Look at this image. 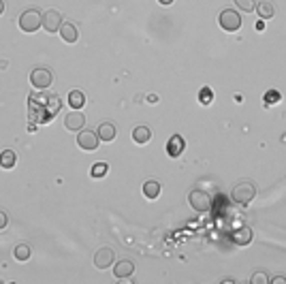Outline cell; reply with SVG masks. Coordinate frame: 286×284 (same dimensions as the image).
Instances as JSON below:
<instances>
[{
  "label": "cell",
  "mask_w": 286,
  "mask_h": 284,
  "mask_svg": "<svg viewBox=\"0 0 286 284\" xmlns=\"http://www.w3.org/2000/svg\"><path fill=\"white\" fill-rule=\"evenodd\" d=\"M107 171H109V164L107 162H96V164H92L90 176L92 178H102V176H107Z\"/></svg>",
  "instance_id": "44dd1931"
},
{
  "label": "cell",
  "mask_w": 286,
  "mask_h": 284,
  "mask_svg": "<svg viewBox=\"0 0 286 284\" xmlns=\"http://www.w3.org/2000/svg\"><path fill=\"white\" fill-rule=\"evenodd\" d=\"M116 261V254H114V250L111 248H98L96 250V254H94V267L96 270H107V267H111Z\"/></svg>",
  "instance_id": "ba28073f"
},
{
  "label": "cell",
  "mask_w": 286,
  "mask_h": 284,
  "mask_svg": "<svg viewBox=\"0 0 286 284\" xmlns=\"http://www.w3.org/2000/svg\"><path fill=\"white\" fill-rule=\"evenodd\" d=\"M218 22H220V28L224 30V32H237V30L242 28V15L237 11H233V9L222 11Z\"/></svg>",
  "instance_id": "3957f363"
},
{
  "label": "cell",
  "mask_w": 286,
  "mask_h": 284,
  "mask_svg": "<svg viewBox=\"0 0 286 284\" xmlns=\"http://www.w3.org/2000/svg\"><path fill=\"white\" fill-rule=\"evenodd\" d=\"M252 284H267L269 282V276L265 272H254L252 274V278H250Z\"/></svg>",
  "instance_id": "cb8c5ba5"
},
{
  "label": "cell",
  "mask_w": 286,
  "mask_h": 284,
  "mask_svg": "<svg viewBox=\"0 0 286 284\" xmlns=\"http://www.w3.org/2000/svg\"><path fill=\"white\" fill-rule=\"evenodd\" d=\"M160 190H162V186H160V182H156V180L143 182V194H146V199H150V201L158 199V196H160Z\"/></svg>",
  "instance_id": "9a60e30c"
},
{
  "label": "cell",
  "mask_w": 286,
  "mask_h": 284,
  "mask_svg": "<svg viewBox=\"0 0 286 284\" xmlns=\"http://www.w3.org/2000/svg\"><path fill=\"white\" fill-rule=\"evenodd\" d=\"M60 24H62V15L60 11H56V9H50V11H45L43 13V18H41V26L47 30V32H58L60 30Z\"/></svg>",
  "instance_id": "52a82bcc"
},
{
  "label": "cell",
  "mask_w": 286,
  "mask_h": 284,
  "mask_svg": "<svg viewBox=\"0 0 286 284\" xmlns=\"http://www.w3.org/2000/svg\"><path fill=\"white\" fill-rule=\"evenodd\" d=\"M41 18L43 15L38 13L36 9H28V11H24L20 15V30L22 32H36L38 28H41Z\"/></svg>",
  "instance_id": "7a4b0ae2"
},
{
  "label": "cell",
  "mask_w": 286,
  "mask_h": 284,
  "mask_svg": "<svg viewBox=\"0 0 286 284\" xmlns=\"http://www.w3.org/2000/svg\"><path fill=\"white\" fill-rule=\"evenodd\" d=\"M58 32H60V36H62V41H64V43H75L79 38V30H77V26L73 22H62Z\"/></svg>",
  "instance_id": "8fae6325"
},
{
  "label": "cell",
  "mask_w": 286,
  "mask_h": 284,
  "mask_svg": "<svg viewBox=\"0 0 286 284\" xmlns=\"http://www.w3.org/2000/svg\"><path fill=\"white\" fill-rule=\"evenodd\" d=\"M68 105L70 109H82L86 105V96L82 90H70L68 92Z\"/></svg>",
  "instance_id": "ac0fdd59"
},
{
  "label": "cell",
  "mask_w": 286,
  "mask_h": 284,
  "mask_svg": "<svg viewBox=\"0 0 286 284\" xmlns=\"http://www.w3.org/2000/svg\"><path fill=\"white\" fill-rule=\"evenodd\" d=\"M231 240L237 244V246H248V244L252 242V231H250V226H240V228H235V231L231 233Z\"/></svg>",
  "instance_id": "5bb4252c"
},
{
  "label": "cell",
  "mask_w": 286,
  "mask_h": 284,
  "mask_svg": "<svg viewBox=\"0 0 286 284\" xmlns=\"http://www.w3.org/2000/svg\"><path fill=\"white\" fill-rule=\"evenodd\" d=\"M272 284H286V276H274V278H269Z\"/></svg>",
  "instance_id": "4316f807"
},
{
  "label": "cell",
  "mask_w": 286,
  "mask_h": 284,
  "mask_svg": "<svg viewBox=\"0 0 286 284\" xmlns=\"http://www.w3.org/2000/svg\"><path fill=\"white\" fill-rule=\"evenodd\" d=\"M235 2V6L240 11H246V13H252L254 9H256V2H254V0H233Z\"/></svg>",
  "instance_id": "7402d4cb"
},
{
  "label": "cell",
  "mask_w": 286,
  "mask_h": 284,
  "mask_svg": "<svg viewBox=\"0 0 286 284\" xmlns=\"http://www.w3.org/2000/svg\"><path fill=\"white\" fill-rule=\"evenodd\" d=\"M256 30H258V32H263V30H265V20H258L256 22Z\"/></svg>",
  "instance_id": "f1b7e54d"
},
{
  "label": "cell",
  "mask_w": 286,
  "mask_h": 284,
  "mask_svg": "<svg viewBox=\"0 0 286 284\" xmlns=\"http://www.w3.org/2000/svg\"><path fill=\"white\" fill-rule=\"evenodd\" d=\"M231 196H233L235 203L248 205V203H252L254 196H256V186H254L250 180H242V182H237V184L233 186Z\"/></svg>",
  "instance_id": "6da1fadb"
},
{
  "label": "cell",
  "mask_w": 286,
  "mask_h": 284,
  "mask_svg": "<svg viewBox=\"0 0 286 284\" xmlns=\"http://www.w3.org/2000/svg\"><path fill=\"white\" fill-rule=\"evenodd\" d=\"M188 203H190V208H192L194 212H208L212 208V196L205 192V190H190L188 194Z\"/></svg>",
  "instance_id": "277c9868"
},
{
  "label": "cell",
  "mask_w": 286,
  "mask_h": 284,
  "mask_svg": "<svg viewBox=\"0 0 286 284\" xmlns=\"http://www.w3.org/2000/svg\"><path fill=\"white\" fill-rule=\"evenodd\" d=\"M258 13V18L260 20H272L274 15H276V6H274V2L272 0H260V2L256 4V9H254Z\"/></svg>",
  "instance_id": "2e32d148"
},
{
  "label": "cell",
  "mask_w": 286,
  "mask_h": 284,
  "mask_svg": "<svg viewBox=\"0 0 286 284\" xmlns=\"http://www.w3.org/2000/svg\"><path fill=\"white\" fill-rule=\"evenodd\" d=\"M184 148H186V141H184V137H182V135H171V139L166 141V154H169L171 158L182 156Z\"/></svg>",
  "instance_id": "30bf717a"
},
{
  "label": "cell",
  "mask_w": 286,
  "mask_h": 284,
  "mask_svg": "<svg viewBox=\"0 0 286 284\" xmlns=\"http://www.w3.org/2000/svg\"><path fill=\"white\" fill-rule=\"evenodd\" d=\"M6 226H9V214L0 210V231H2V228H6Z\"/></svg>",
  "instance_id": "484cf974"
},
{
  "label": "cell",
  "mask_w": 286,
  "mask_h": 284,
  "mask_svg": "<svg viewBox=\"0 0 286 284\" xmlns=\"http://www.w3.org/2000/svg\"><path fill=\"white\" fill-rule=\"evenodd\" d=\"M77 144L82 150H86V152H94V150H98V144H100V139L98 135L94 130H79V135H77Z\"/></svg>",
  "instance_id": "8992f818"
},
{
  "label": "cell",
  "mask_w": 286,
  "mask_h": 284,
  "mask_svg": "<svg viewBox=\"0 0 286 284\" xmlns=\"http://www.w3.org/2000/svg\"><path fill=\"white\" fill-rule=\"evenodd\" d=\"M280 100H282V94L278 92V90H269L265 94V102H267V105H274V102H280Z\"/></svg>",
  "instance_id": "d4e9b609"
},
{
  "label": "cell",
  "mask_w": 286,
  "mask_h": 284,
  "mask_svg": "<svg viewBox=\"0 0 286 284\" xmlns=\"http://www.w3.org/2000/svg\"><path fill=\"white\" fill-rule=\"evenodd\" d=\"M198 100H201V105H212V100H214V92L212 88H201V92H198Z\"/></svg>",
  "instance_id": "603a6c76"
},
{
  "label": "cell",
  "mask_w": 286,
  "mask_h": 284,
  "mask_svg": "<svg viewBox=\"0 0 286 284\" xmlns=\"http://www.w3.org/2000/svg\"><path fill=\"white\" fill-rule=\"evenodd\" d=\"M158 2H160V4H164V6H166V4H173V0H158Z\"/></svg>",
  "instance_id": "f546056e"
},
{
  "label": "cell",
  "mask_w": 286,
  "mask_h": 284,
  "mask_svg": "<svg viewBox=\"0 0 286 284\" xmlns=\"http://www.w3.org/2000/svg\"><path fill=\"white\" fill-rule=\"evenodd\" d=\"M134 272V263L130 258H122V261H118L116 267H114V276L118 280H124V278H130Z\"/></svg>",
  "instance_id": "7c38bea8"
},
{
  "label": "cell",
  "mask_w": 286,
  "mask_h": 284,
  "mask_svg": "<svg viewBox=\"0 0 286 284\" xmlns=\"http://www.w3.org/2000/svg\"><path fill=\"white\" fill-rule=\"evenodd\" d=\"M148 102H158V94L150 92V94H148Z\"/></svg>",
  "instance_id": "83f0119b"
},
{
  "label": "cell",
  "mask_w": 286,
  "mask_h": 284,
  "mask_svg": "<svg viewBox=\"0 0 286 284\" xmlns=\"http://www.w3.org/2000/svg\"><path fill=\"white\" fill-rule=\"evenodd\" d=\"M152 139V128H150L148 124H139V126H134V130H132V141L134 144H148V141Z\"/></svg>",
  "instance_id": "4fadbf2b"
},
{
  "label": "cell",
  "mask_w": 286,
  "mask_h": 284,
  "mask_svg": "<svg viewBox=\"0 0 286 284\" xmlns=\"http://www.w3.org/2000/svg\"><path fill=\"white\" fill-rule=\"evenodd\" d=\"M4 13V0H0V15Z\"/></svg>",
  "instance_id": "4dcf8cb0"
},
{
  "label": "cell",
  "mask_w": 286,
  "mask_h": 284,
  "mask_svg": "<svg viewBox=\"0 0 286 284\" xmlns=\"http://www.w3.org/2000/svg\"><path fill=\"white\" fill-rule=\"evenodd\" d=\"M86 126V116L79 112V109H73L70 114H66L64 118V128L70 130V132H75V130H82Z\"/></svg>",
  "instance_id": "9c48e42d"
},
{
  "label": "cell",
  "mask_w": 286,
  "mask_h": 284,
  "mask_svg": "<svg viewBox=\"0 0 286 284\" xmlns=\"http://www.w3.org/2000/svg\"><path fill=\"white\" fill-rule=\"evenodd\" d=\"M30 254H32V250H30L28 244H18V246H15V258H18L20 263L28 261Z\"/></svg>",
  "instance_id": "ffe728a7"
},
{
  "label": "cell",
  "mask_w": 286,
  "mask_h": 284,
  "mask_svg": "<svg viewBox=\"0 0 286 284\" xmlns=\"http://www.w3.org/2000/svg\"><path fill=\"white\" fill-rule=\"evenodd\" d=\"M30 82H32V86L36 90H45V88H50L52 82H54V75H52V70L50 68H34L32 73H30Z\"/></svg>",
  "instance_id": "5b68a950"
},
{
  "label": "cell",
  "mask_w": 286,
  "mask_h": 284,
  "mask_svg": "<svg viewBox=\"0 0 286 284\" xmlns=\"http://www.w3.org/2000/svg\"><path fill=\"white\" fill-rule=\"evenodd\" d=\"M96 135L100 141H105V144H109V141L116 139V126L111 122H102L98 128H96Z\"/></svg>",
  "instance_id": "e0dca14e"
},
{
  "label": "cell",
  "mask_w": 286,
  "mask_h": 284,
  "mask_svg": "<svg viewBox=\"0 0 286 284\" xmlns=\"http://www.w3.org/2000/svg\"><path fill=\"white\" fill-rule=\"evenodd\" d=\"M15 152L13 150H4V152H0V167L2 169H13L15 167Z\"/></svg>",
  "instance_id": "d6986e66"
}]
</instances>
